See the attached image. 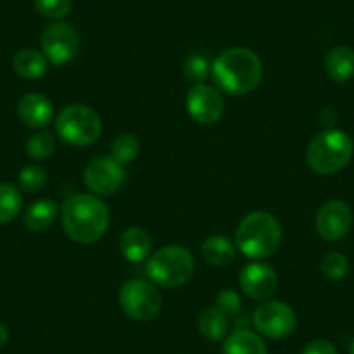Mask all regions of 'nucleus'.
I'll use <instances>...</instances> for the list:
<instances>
[{
    "label": "nucleus",
    "mask_w": 354,
    "mask_h": 354,
    "mask_svg": "<svg viewBox=\"0 0 354 354\" xmlns=\"http://www.w3.org/2000/svg\"><path fill=\"white\" fill-rule=\"evenodd\" d=\"M61 224L77 243H94L101 240L110 227V209L93 193H75L61 205Z\"/></svg>",
    "instance_id": "obj_1"
},
{
    "label": "nucleus",
    "mask_w": 354,
    "mask_h": 354,
    "mask_svg": "<svg viewBox=\"0 0 354 354\" xmlns=\"http://www.w3.org/2000/svg\"><path fill=\"white\" fill-rule=\"evenodd\" d=\"M262 61L247 47H231L212 63V78L219 91L230 96H245L259 87L262 80Z\"/></svg>",
    "instance_id": "obj_2"
},
{
    "label": "nucleus",
    "mask_w": 354,
    "mask_h": 354,
    "mask_svg": "<svg viewBox=\"0 0 354 354\" xmlns=\"http://www.w3.org/2000/svg\"><path fill=\"white\" fill-rule=\"evenodd\" d=\"M281 243V226L270 212H250L238 224L234 245L238 250L254 261L268 259Z\"/></svg>",
    "instance_id": "obj_3"
},
{
    "label": "nucleus",
    "mask_w": 354,
    "mask_h": 354,
    "mask_svg": "<svg viewBox=\"0 0 354 354\" xmlns=\"http://www.w3.org/2000/svg\"><path fill=\"white\" fill-rule=\"evenodd\" d=\"M354 153V141L339 129H325L309 141L306 162L309 169L322 176L337 174L347 167Z\"/></svg>",
    "instance_id": "obj_4"
},
{
    "label": "nucleus",
    "mask_w": 354,
    "mask_h": 354,
    "mask_svg": "<svg viewBox=\"0 0 354 354\" xmlns=\"http://www.w3.org/2000/svg\"><path fill=\"white\" fill-rule=\"evenodd\" d=\"M146 271L156 287L179 288L192 280L195 273V259L183 245H167L149 255Z\"/></svg>",
    "instance_id": "obj_5"
},
{
    "label": "nucleus",
    "mask_w": 354,
    "mask_h": 354,
    "mask_svg": "<svg viewBox=\"0 0 354 354\" xmlns=\"http://www.w3.org/2000/svg\"><path fill=\"white\" fill-rule=\"evenodd\" d=\"M56 132L68 145L88 146L101 138L103 122L94 108L73 103L64 106L56 117Z\"/></svg>",
    "instance_id": "obj_6"
},
{
    "label": "nucleus",
    "mask_w": 354,
    "mask_h": 354,
    "mask_svg": "<svg viewBox=\"0 0 354 354\" xmlns=\"http://www.w3.org/2000/svg\"><path fill=\"white\" fill-rule=\"evenodd\" d=\"M120 308L129 318L136 322H149L160 315L163 308V299L158 287L153 281L127 280L118 294Z\"/></svg>",
    "instance_id": "obj_7"
},
{
    "label": "nucleus",
    "mask_w": 354,
    "mask_h": 354,
    "mask_svg": "<svg viewBox=\"0 0 354 354\" xmlns=\"http://www.w3.org/2000/svg\"><path fill=\"white\" fill-rule=\"evenodd\" d=\"M255 330L268 339H287L297 328V316L288 304L281 301H264L252 316Z\"/></svg>",
    "instance_id": "obj_8"
},
{
    "label": "nucleus",
    "mask_w": 354,
    "mask_h": 354,
    "mask_svg": "<svg viewBox=\"0 0 354 354\" xmlns=\"http://www.w3.org/2000/svg\"><path fill=\"white\" fill-rule=\"evenodd\" d=\"M80 39L77 30L63 21H56L42 33V53L50 64L64 66L77 57Z\"/></svg>",
    "instance_id": "obj_9"
},
{
    "label": "nucleus",
    "mask_w": 354,
    "mask_h": 354,
    "mask_svg": "<svg viewBox=\"0 0 354 354\" xmlns=\"http://www.w3.org/2000/svg\"><path fill=\"white\" fill-rule=\"evenodd\" d=\"M84 181L93 195L110 196L124 185L125 169L113 156H97L85 167Z\"/></svg>",
    "instance_id": "obj_10"
},
{
    "label": "nucleus",
    "mask_w": 354,
    "mask_h": 354,
    "mask_svg": "<svg viewBox=\"0 0 354 354\" xmlns=\"http://www.w3.org/2000/svg\"><path fill=\"white\" fill-rule=\"evenodd\" d=\"M188 115L200 125H212L224 113V100L216 87L209 84H195L186 96Z\"/></svg>",
    "instance_id": "obj_11"
},
{
    "label": "nucleus",
    "mask_w": 354,
    "mask_h": 354,
    "mask_svg": "<svg viewBox=\"0 0 354 354\" xmlns=\"http://www.w3.org/2000/svg\"><path fill=\"white\" fill-rule=\"evenodd\" d=\"M240 287L254 301H270L278 290V274L273 266L266 262H250L240 271Z\"/></svg>",
    "instance_id": "obj_12"
},
{
    "label": "nucleus",
    "mask_w": 354,
    "mask_h": 354,
    "mask_svg": "<svg viewBox=\"0 0 354 354\" xmlns=\"http://www.w3.org/2000/svg\"><path fill=\"white\" fill-rule=\"evenodd\" d=\"M315 226L323 240H342L353 226V210L342 200H330L316 214Z\"/></svg>",
    "instance_id": "obj_13"
},
{
    "label": "nucleus",
    "mask_w": 354,
    "mask_h": 354,
    "mask_svg": "<svg viewBox=\"0 0 354 354\" xmlns=\"http://www.w3.org/2000/svg\"><path fill=\"white\" fill-rule=\"evenodd\" d=\"M18 115L26 127L44 129L53 122L54 108L47 96L39 93H30L19 101Z\"/></svg>",
    "instance_id": "obj_14"
},
{
    "label": "nucleus",
    "mask_w": 354,
    "mask_h": 354,
    "mask_svg": "<svg viewBox=\"0 0 354 354\" xmlns=\"http://www.w3.org/2000/svg\"><path fill=\"white\" fill-rule=\"evenodd\" d=\"M153 250V238L145 227L131 226L122 233L120 252L127 261L142 262L149 257Z\"/></svg>",
    "instance_id": "obj_15"
},
{
    "label": "nucleus",
    "mask_w": 354,
    "mask_h": 354,
    "mask_svg": "<svg viewBox=\"0 0 354 354\" xmlns=\"http://www.w3.org/2000/svg\"><path fill=\"white\" fill-rule=\"evenodd\" d=\"M325 70L337 84H346L354 77V49L347 46L333 47L325 57Z\"/></svg>",
    "instance_id": "obj_16"
},
{
    "label": "nucleus",
    "mask_w": 354,
    "mask_h": 354,
    "mask_svg": "<svg viewBox=\"0 0 354 354\" xmlns=\"http://www.w3.org/2000/svg\"><path fill=\"white\" fill-rule=\"evenodd\" d=\"M202 255L210 266L224 268L236 257V245L223 234H212L202 243Z\"/></svg>",
    "instance_id": "obj_17"
},
{
    "label": "nucleus",
    "mask_w": 354,
    "mask_h": 354,
    "mask_svg": "<svg viewBox=\"0 0 354 354\" xmlns=\"http://www.w3.org/2000/svg\"><path fill=\"white\" fill-rule=\"evenodd\" d=\"M59 207L54 200H39L32 203L25 212V226L33 233L46 231L56 223L59 216Z\"/></svg>",
    "instance_id": "obj_18"
},
{
    "label": "nucleus",
    "mask_w": 354,
    "mask_h": 354,
    "mask_svg": "<svg viewBox=\"0 0 354 354\" xmlns=\"http://www.w3.org/2000/svg\"><path fill=\"white\" fill-rule=\"evenodd\" d=\"M12 66L15 71L21 78L26 80H39L46 75L49 61L44 56V53H39L35 49H23L15 54L12 57Z\"/></svg>",
    "instance_id": "obj_19"
},
{
    "label": "nucleus",
    "mask_w": 354,
    "mask_h": 354,
    "mask_svg": "<svg viewBox=\"0 0 354 354\" xmlns=\"http://www.w3.org/2000/svg\"><path fill=\"white\" fill-rule=\"evenodd\" d=\"M223 354H268V347L259 333L236 330L224 340Z\"/></svg>",
    "instance_id": "obj_20"
},
{
    "label": "nucleus",
    "mask_w": 354,
    "mask_h": 354,
    "mask_svg": "<svg viewBox=\"0 0 354 354\" xmlns=\"http://www.w3.org/2000/svg\"><path fill=\"white\" fill-rule=\"evenodd\" d=\"M230 328V319L219 308H207L198 316V330L205 339L219 342L226 337Z\"/></svg>",
    "instance_id": "obj_21"
},
{
    "label": "nucleus",
    "mask_w": 354,
    "mask_h": 354,
    "mask_svg": "<svg viewBox=\"0 0 354 354\" xmlns=\"http://www.w3.org/2000/svg\"><path fill=\"white\" fill-rule=\"evenodd\" d=\"M21 193L9 183H0V224H8L21 212Z\"/></svg>",
    "instance_id": "obj_22"
},
{
    "label": "nucleus",
    "mask_w": 354,
    "mask_h": 354,
    "mask_svg": "<svg viewBox=\"0 0 354 354\" xmlns=\"http://www.w3.org/2000/svg\"><path fill=\"white\" fill-rule=\"evenodd\" d=\"M54 151H56V139L50 132H37L26 141V155L37 162L50 158Z\"/></svg>",
    "instance_id": "obj_23"
},
{
    "label": "nucleus",
    "mask_w": 354,
    "mask_h": 354,
    "mask_svg": "<svg viewBox=\"0 0 354 354\" xmlns=\"http://www.w3.org/2000/svg\"><path fill=\"white\" fill-rule=\"evenodd\" d=\"M141 142L134 134H120L111 145V156L122 165H127L132 160L138 158Z\"/></svg>",
    "instance_id": "obj_24"
},
{
    "label": "nucleus",
    "mask_w": 354,
    "mask_h": 354,
    "mask_svg": "<svg viewBox=\"0 0 354 354\" xmlns=\"http://www.w3.org/2000/svg\"><path fill=\"white\" fill-rule=\"evenodd\" d=\"M183 73L188 82L195 84H203L207 80L210 73H212V64L209 63L205 56H200V54H193L188 59L185 61V66H183Z\"/></svg>",
    "instance_id": "obj_25"
},
{
    "label": "nucleus",
    "mask_w": 354,
    "mask_h": 354,
    "mask_svg": "<svg viewBox=\"0 0 354 354\" xmlns=\"http://www.w3.org/2000/svg\"><path fill=\"white\" fill-rule=\"evenodd\" d=\"M347 271H349V262H347L346 255L340 254V252H328V254L322 259V273L325 274L328 280H344Z\"/></svg>",
    "instance_id": "obj_26"
},
{
    "label": "nucleus",
    "mask_w": 354,
    "mask_h": 354,
    "mask_svg": "<svg viewBox=\"0 0 354 354\" xmlns=\"http://www.w3.org/2000/svg\"><path fill=\"white\" fill-rule=\"evenodd\" d=\"M19 188L25 193H37L47 183V172L40 165H28L19 172Z\"/></svg>",
    "instance_id": "obj_27"
},
{
    "label": "nucleus",
    "mask_w": 354,
    "mask_h": 354,
    "mask_svg": "<svg viewBox=\"0 0 354 354\" xmlns=\"http://www.w3.org/2000/svg\"><path fill=\"white\" fill-rule=\"evenodd\" d=\"M73 8L71 0H35V9L47 19H61Z\"/></svg>",
    "instance_id": "obj_28"
},
{
    "label": "nucleus",
    "mask_w": 354,
    "mask_h": 354,
    "mask_svg": "<svg viewBox=\"0 0 354 354\" xmlns=\"http://www.w3.org/2000/svg\"><path fill=\"white\" fill-rule=\"evenodd\" d=\"M216 302H217V308L227 316L236 315L241 308L240 295H238L234 290H231V288H226V290L219 292L216 297Z\"/></svg>",
    "instance_id": "obj_29"
},
{
    "label": "nucleus",
    "mask_w": 354,
    "mask_h": 354,
    "mask_svg": "<svg viewBox=\"0 0 354 354\" xmlns=\"http://www.w3.org/2000/svg\"><path fill=\"white\" fill-rule=\"evenodd\" d=\"M302 354H337V349L332 342H328V340L318 339L309 342L308 346L304 347V351H302Z\"/></svg>",
    "instance_id": "obj_30"
},
{
    "label": "nucleus",
    "mask_w": 354,
    "mask_h": 354,
    "mask_svg": "<svg viewBox=\"0 0 354 354\" xmlns=\"http://www.w3.org/2000/svg\"><path fill=\"white\" fill-rule=\"evenodd\" d=\"M319 120H322V124L325 125L326 129H332V127H330V125H332L333 122L337 120L335 111H333L332 108H326V110H323L322 115H319Z\"/></svg>",
    "instance_id": "obj_31"
},
{
    "label": "nucleus",
    "mask_w": 354,
    "mask_h": 354,
    "mask_svg": "<svg viewBox=\"0 0 354 354\" xmlns=\"http://www.w3.org/2000/svg\"><path fill=\"white\" fill-rule=\"evenodd\" d=\"M8 340H9L8 326H6L4 323H0V349H2V347H4L6 344H8Z\"/></svg>",
    "instance_id": "obj_32"
},
{
    "label": "nucleus",
    "mask_w": 354,
    "mask_h": 354,
    "mask_svg": "<svg viewBox=\"0 0 354 354\" xmlns=\"http://www.w3.org/2000/svg\"><path fill=\"white\" fill-rule=\"evenodd\" d=\"M349 353H351V354H354V340H353V344H351V349H349Z\"/></svg>",
    "instance_id": "obj_33"
}]
</instances>
